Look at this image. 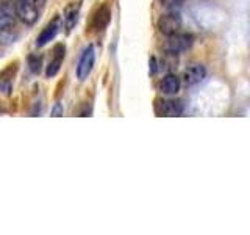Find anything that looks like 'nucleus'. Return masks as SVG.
<instances>
[{"label": "nucleus", "instance_id": "9b49d317", "mask_svg": "<svg viewBox=\"0 0 250 235\" xmlns=\"http://www.w3.org/2000/svg\"><path fill=\"white\" fill-rule=\"evenodd\" d=\"M77 21H78V6L75 8V5H72V6H69L66 10V13H64V18H62V25H66V30L70 31L75 27Z\"/></svg>", "mask_w": 250, "mask_h": 235}, {"label": "nucleus", "instance_id": "4468645a", "mask_svg": "<svg viewBox=\"0 0 250 235\" xmlns=\"http://www.w3.org/2000/svg\"><path fill=\"white\" fill-rule=\"evenodd\" d=\"M62 113H64V107H62L61 102H58V104H55V105H53V108H52V112H50V115H52V116H55V118L62 116Z\"/></svg>", "mask_w": 250, "mask_h": 235}, {"label": "nucleus", "instance_id": "6e6552de", "mask_svg": "<svg viewBox=\"0 0 250 235\" xmlns=\"http://www.w3.org/2000/svg\"><path fill=\"white\" fill-rule=\"evenodd\" d=\"M16 11H14V3L5 2L0 5V31L10 30L16 24Z\"/></svg>", "mask_w": 250, "mask_h": 235}, {"label": "nucleus", "instance_id": "7ed1b4c3", "mask_svg": "<svg viewBox=\"0 0 250 235\" xmlns=\"http://www.w3.org/2000/svg\"><path fill=\"white\" fill-rule=\"evenodd\" d=\"M182 16H180L178 10H169L166 14H161L158 22H156V27H158L160 33H163L164 36L174 35L177 31H180L182 28Z\"/></svg>", "mask_w": 250, "mask_h": 235}, {"label": "nucleus", "instance_id": "9d476101", "mask_svg": "<svg viewBox=\"0 0 250 235\" xmlns=\"http://www.w3.org/2000/svg\"><path fill=\"white\" fill-rule=\"evenodd\" d=\"M64 50H66L64 46H61V44H58L53 49V58L49 61V66H47V70H45L47 77H55L60 72L62 60H64Z\"/></svg>", "mask_w": 250, "mask_h": 235}, {"label": "nucleus", "instance_id": "f257e3e1", "mask_svg": "<svg viewBox=\"0 0 250 235\" xmlns=\"http://www.w3.org/2000/svg\"><path fill=\"white\" fill-rule=\"evenodd\" d=\"M44 6H45V0H16L14 2L16 18L22 24L31 27L41 18Z\"/></svg>", "mask_w": 250, "mask_h": 235}, {"label": "nucleus", "instance_id": "1a4fd4ad", "mask_svg": "<svg viewBox=\"0 0 250 235\" xmlns=\"http://www.w3.org/2000/svg\"><path fill=\"white\" fill-rule=\"evenodd\" d=\"M182 88V78L177 77L175 74H167L160 83V90L166 96H175Z\"/></svg>", "mask_w": 250, "mask_h": 235}, {"label": "nucleus", "instance_id": "f03ea898", "mask_svg": "<svg viewBox=\"0 0 250 235\" xmlns=\"http://www.w3.org/2000/svg\"><path fill=\"white\" fill-rule=\"evenodd\" d=\"M194 44V36L191 33H177L166 36V41L163 43V50L167 55H180L186 52L188 49H191V46Z\"/></svg>", "mask_w": 250, "mask_h": 235}, {"label": "nucleus", "instance_id": "f8f14e48", "mask_svg": "<svg viewBox=\"0 0 250 235\" xmlns=\"http://www.w3.org/2000/svg\"><path fill=\"white\" fill-rule=\"evenodd\" d=\"M28 69L33 74H39L42 69V57L38 53H31L28 57Z\"/></svg>", "mask_w": 250, "mask_h": 235}, {"label": "nucleus", "instance_id": "423d86ee", "mask_svg": "<svg viewBox=\"0 0 250 235\" xmlns=\"http://www.w3.org/2000/svg\"><path fill=\"white\" fill-rule=\"evenodd\" d=\"M62 28V18L61 16H57L52 22L47 24V27L41 31V35L38 36L36 39V46L38 47H44L47 46L50 41H53L55 38H57V35L61 31Z\"/></svg>", "mask_w": 250, "mask_h": 235}, {"label": "nucleus", "instance_id": "39448f33", "mask_svg": "<svg viewBox=\"0 0 250 235\" xmlns=\"http://www.w3.org/2000/svg\"><path fill=\"white\" fill-rule=\"evenodd\" d=\"M205 77H207V68L200 65V63H192V65H189L183 70L182 80L186 86H195L205 80Z\"/></svg>", "mask_w": 250, "mask_h": 235}, {"label": "nucleus", "instance_id": "0eeeda50", "mask_svg": "<svg viewBox=\"0 0 250 235\" xmlns=\"http://www.w3.org/2000/svg\"><path fill=\"white\" fill-rule=\"evenodd\" d=\"M183 102L182 100H177V99H166V100H161L158 107H156V112L161 116H180L183 113Z\"/></svg>", "mask_w": 250, "mask_h": 235}, {"label": "nucleus", "instance_id": "20e7f679", "mask_svg": "<svg viewBox=\"0 0 250 235\" xmlns=\"http://www.w3.org/2000/svg\"><path fill=\"white\" fill-rule=\"evenodd\" d=\"M94 63H96V52H94V47L89 46L88 49H86L82 57H80V61H78L77 65V78L78 80H86L88 75L91 74V70L94 68Z\"/></svg>", "mask_w": 250, "mask_h": 235}, {"label": "nucleus", "instance_id": "ddd939ff", "mask_svg": "<svg viewBox=\"0 0 250 235\" xmlns=\"http://www.w3.org/2000/svg\"><path fill=\"white\" fill-rule=\"evenodd\" d=\"M158 2L163 6H166L167 10H178L180 6H183L185 0H158Z\"/></svg>", "mask_w": 250, "mask_h": 235}]
</instances>
